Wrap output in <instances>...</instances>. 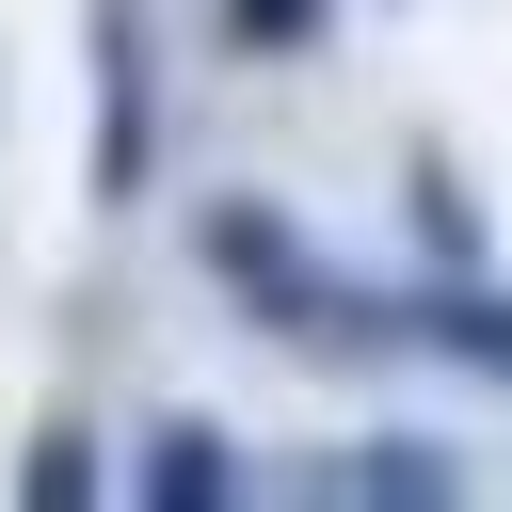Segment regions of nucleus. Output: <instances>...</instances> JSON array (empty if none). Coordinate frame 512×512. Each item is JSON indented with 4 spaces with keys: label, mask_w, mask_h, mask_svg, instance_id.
<instances>
[{
    "label": "nucleus",
    "mask_w": 512,
    "mask_h": 512,
    "mask_svg": "<svg viewBox=\"0 0 512 512\" xmlns=\"http://www.w3.org/2000/svg\"><path fill=\"white\" fill-rule=\"evenodd\" d=\"M96 48H112V144H96V176L128 192V176H144V16L112 0V16H96Z\"/></svg>",
    "instance_id": "nucleus-1"
},
{
    "label": "nucleus",
    "mask_w": 512,
    "mask_h": 512,
    "mask_svg": "<svg viewBox=\"0 0 512 512\" xmlns=\"http://www.w3.org/2000/svg\"><path fill=\"white\" fill-rule=\"evenodd\" d=\"M144 496H224V432H160V464H144Z\"/></svg>",
    "instance_id": "nucleus-2"
},
{
    "label": "nucleus",
    "mask_w": 512,
    "mask_h": 512,
    "mask_svg": "<svg viewBox=\"0 0 512 512\" xmlns=\"http://www.w3.org/2000/svg\"><path fill=\"white\" fill-rule=\"evenodd\" d=\"M448 352H480V368H512V304H448Z\"/></svg>",
    "instance_id": "nucleus-3"
},
{
    "label": "nucleus",
    "mask_w": 512,
    "mask_h": 512,
    "mask_svg": "<svg viewBox=\"0 0 512 512\" xmlns=\"http://www.w3.org/2000/svg\"><path fill=\"white\" fill-rule=\"evenodd\" d=\"M304 16H320V0H240V32H256V48H288Z\"/></svg>",
    "instance_id": "nucleus-4"
}]
</instances>
